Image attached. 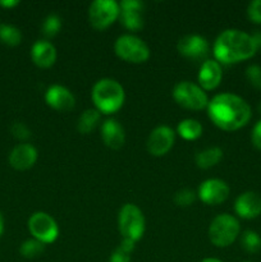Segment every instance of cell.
Wrapping results in <instances>:
<instances>
[{
    "label": "cell",
    "mask_w": 261,
    "mask_h": 262,
    "mask_svg": "<svg viewBox=\"0 0 261 262\" xmlns=\"http://www.w3.org/2000/svg\"><path fill=\"white\" fill-rule=\"evenodd\" d=\"M207 115L210 120L225 132L241 129L250 122L252 110L248 102L232 92L217 94L209 100Z\"/></svg>",
    "instance_id": "cell-1"
},
{
    "label": "cell",
    "mask_w": 261,
    "mask_h": 262,
    "mask_svg": "<svg viewBox=\"0 0 261 262\" xmlns=\"http://www.w3.org/2000/svg\"><path fill=\"white\" fill-rule=\"evenodd\" d=\"M256 53L257 51L251 35L235 28L223 31L212 46L214 59L222 66H230L247 60Z\"/></svg>",
    "instance_id": "cell-2"
},
{
    "label": "cell",
    "mask_w": 261,
    "mask_h": 262,
    "mask_svg": "<svg viewBox=\"0 0 261 262\" xmlns=\"http://www.w3.org/2000/svg\"><path fill=\"white\" fill-rule=\"evenodd\" d=\"M91 99L95 109L100 114L110 115L122 109L125 100V92L122 84L114 78H101L94 84Z\"/></svg>",
    "instance_id": "cell-3"
},
{
    "label": "cell",
    "mask_w": 261,
    "mask_h": 262,
    "mask_svg": "<svg viewBox=\"0 0 261 262\" xmlns=\"http://www.w3.org/2000/svg\"><path fill=\"white\" fill-rule=\"evenodd\" d=\"M241 232L240 222L233 215L227 214H219L212 219L210 223L209 230V239L215 247L217 248H225L229 247L230 245L235 242Z\"/></svg>",
    "instance_id": "cell-4"
},
{
    "label": "cell",
    "mask_w": 261,
    "mask_h": 262,
    "mask_svg": "<svg viewBox=\"0 0 261 262\" xmlns=\"http://www.w3.org/2000/svg\"><path fill=\"white\" fill-rule=\"evenodd\" d=\"M118 228L123 239L137 243L145 234L146 220L137 205L124 204L118 214Z\"/></svg>",
    "instance_id": "cell-5"
},
{
    "label": "cell",
    "mask_w": 261,
    "mask_h": 262,
    "mask_svg": "<svg viewBox=\"0 0 261 262\" xmlns=\"http://www.w3.org/2000/svg\"><path fill=\"white\" fill-rule=\"evenodd\" d=\"M114 53L122 60L132 64H142L150 58V48L142 38L135 35H122L115 40Z\"/></svg>",
    "instance_id": "cell-6"
},
{
    "label": "cell",
    "mask_w": 261,
    "mask_h": 262,
    "mask_svg": "<svg viewBox=\"0 0 261 262\" xmlns=\"http://www.w3.org/2000/svg\"><path fill=\"white\" fill-rule=\"evenodd\" d=\"M171 95H173L174 101L187 110L199 112V110L206 109L209 105L206 91H204L199 84L191 81L178 82L173 87Z\"/></svg>",
    "instance_id": "cell-7"
},
{
    "label": "cell",
    "mask_w": 261,
    "mask_h": 262,
    "mask_svg": "<svg viewBox=\"0 0 261 262\" xmlns=\"http://www.w3.org/2000/svg\"><path fill=\"white\" fill-rule=\"evenodd\" d=\"M119 3L115 0H95L89 7V22L95 30L104 31L119 18Z\"/></svg>",
    "instance_id": "cell-8"
},
{
    "label": "cell",
    "mask_w": 261,
    "mask_h": 262,
    "mask_svg": "<svg viewBox=\"0 0 261 262\" xmlns=\"http://www.w3.org/2000/svg\"><path fill=\"white\" fill-rule=\"evenodd\" d=\"M28 230L32 238L37 239L44 245H51L59 237V227L55 219L48 212H33L27 222Z\"/></svg>",
    "instance_id": "cell-9"
},
{
    "label": "cell",
    "mask_w": 261,
    "mask_h": 262,
    "mask_svg": "<svg viewBox=\"0 0 261 262\" xmlns=\"http://www.w3.org/2000/svg\"><path fill=\"white\" fill-rule=\"evenodd\" d=\"M176 142V132L169 125H158L148 135L146 148L148 154L156 158L166 155Z\"/></svg>",
    "instance_id": "cell-10"
},
{
    "label": "cell",
    "mask_w": 261,
    "mask_h": 262,
    "mask_svg": "<svg viewBox=\"0 0 261 262\" xmlns=\"http://www.w3.org/2000/svg\"><path fill=\"white\" fill-rule=\"evenodd\" d=\"M230 188L223 179L210 178L202 182L197 189V197L207 206H216L227 201Z\"/></svg>",
    "instance_id": "cell-11"
},
{
    "label": "cell",
    "mask_w": 261,
    "mask_h": 262,
    "mask_svg": "<svg viewBox=\"0 0 261 262\" xmlns=\"http://www.w3.org/2000/svg\"><path fill=\"white\" fill-rule=\"evenodd\" d=\"M143 4L140 0H122L119 3L120 13L119 22L125 30L130 32H137L142 30L145 20H143Z\"/></svg>",
    "instance_id": "cell-12"
},
{
    "label": "cell",
    "mask_w": 261,
    "mask_h": 262,
    "mask_svg": "<svg viewBox=\"0 0 261 262\" xmlns=\"http://www.w3.org/2000/svg\"><path fill=\"white\" fill-rule=\"evenodd\" d=\"M177 50L182 56L191 60H202L210 50L209 41L200 35H186L179 38Z\"/></svg>",
    "instance_id": "cell-13"
},
{
    "label": "cell",
    "mask_w": 261,
    "mask_h": 262,
    "mask_svg": "<svg viewBox=\"0 0 261 262\" xmlns=\"http://www.w3.org/2000/svg\"><path fill=\"white\" fill-rule=\"evenodd\" d=\"M45 102L51 107L60 113L71 112L76 106V97L72 91L61 84H51L45 91Z\"/></svg>",
    "instance_id": "cell-14"
},
{
    "label": "cell",
    "mask_w": 261,
    "mask_h": 262,
    "mask_svg": "<svg viewBox=\"0 0 261 262\" xmlns=\"http://www.w3.org/2000/svg\"><path fill=\"white\" fill-rule=\"evenodd\" d=\"M37 158L38 152L35 146L31 145V143H19V145L14 146L13 150L10 151L8 161L13 169L25 171L35 165Z\"/></svg>",
    "instance_id": "cell-15"
},
{
    "label": "cell",
    "mask_w": 261,
    "mask_h": 262,
    "mask_svg": "<svg viewBox=\"0 0 261 262\" xmlns=\"http://www.w3.org/2000/svg\"><path fill=\"white\" fill-rule=\"evenodd\" d=\"M223 79L222 64L217 63L215 59H205L197 74L199 86L204 91H212L220 84Z\"/></svg>",
    "instance_id": "cell-16"
},
{
    "label": "cell",
    "mask_w": 261,
    "mask_h": 262,
    "mask_svg": "<svg viewBox=\"0 0 261 262\" xmlns=\"http://www.w3.org/2000/svg\"><path fill=\"white\" fill-rule=\"evenodd\" d=\"M234 211L240 217L246 220L256 219L261 215V194L247 191L235 199Z\"/></svg>",
    "instance_id": "cell-17"
},
{
    "label": "cell",
    "mask_w": 261,
    "mask_h": 262,
    "mask_svg": "<svg viewBox=\"0 0 261 262\" xmlns=\"http://www.w3.org/2000/svg\"><path fill=\"white\" fill-rule=\"evenodd\" d=\"M102 142L112 150H119L125 142V132L123 125L114 118L105 120L100 127Z\"/></svg>",
    "instance_id": "cell-18"
},
{
    "label": "cell",
    "mask_w": 261,
    "mask_h": 262,
    "mask_svg": "<svg viewBox=\"0 0 261 262\" xmlns=\"http://www.w3.org/2000/svg\"><path fill=\"white\" fill-rule=\"evenodd\" d=\"M56 49L50 41L37 40L31 48V59L38 68H50L56 61Z\"/></svg>",
    "instance_id": "cell-19"
},
{
    "label": "cell",
    "mask_w": 261,
    "mask_h": 262,
    "mask_svg": "<svg viewBox=\"0 0 261 262\" xmlns=\"http://www.w3.org/2000/svg\"><path fill=\"white\" fill-rule=\"evenodd\" d=\"M223 156H224V152L222 148L217 146H212V147L205 148V150L197 152L194 161L200 169H210L217 165L222 161Z\"/></svg>",
    "instance_id": "cell-20"
},
{
    "label": "cell",
    "mask_w": 261,
    "mask_h": 262,
    "mask_svg": "<svg viewBox=\"0 0 261 262\" xmlns=\"http://www.w3.org/2000/svg\"><path fill=\"white\" fill-rule=\"evenodd\" d=\"M204 132L202 124L196 119L187 118V119L181 120L177 125V133L179 137H182L186 141H194L200 138Z\"/></svg>",
    "instance_id": "cell-21"
},
{
    "label": "cell",
    "mask_w": 261,
    "mask_h": 262,
    "mask_svg": "<svg viewBox=\"0 0 261 262\" xmlns=\"http://www.w3.org/2000/svg\"><path fill=\"white\" fill-rule=\"evenodd\" d=\"M101 114L96 109H86L78 118L77 122V130L81 135H90L94 132L95 128L100 124Z\"/></svg>",
    "instance_id": "cell-22"
},
{
    "label": "cell",
    "mask_w": 261,
    "mask_h": 262,
    "mask_svg": "<svg viewBox=\"0 0 261 262\" xmlns=\"http://www.w3.org/2000/svg\"><path fill=\"white\" fill-rule=\"evenodd\" d=\"M0 42L7 46H18L22 42V32L15 26L0 23Z\"/></svg>",
    "instance_id": "cell-23"
},
{
    "label": "cell",
    "mask_w": 261,
    "mask_h": 262,
    "mask_svg": "<svg viewBox=\"0 0 261 262\" xmlns=\"http://www.w3.org/2000/svg\"><path fill=\"white\" fill-rule=\"evenodd\" d=\"M44 251H45V245L38 242V241L35 239V238L26 239L19 247L20 256L25 258H28V260L40 257V256L44 253Z\"/></svg>",
    "instance_id": "cell-24"
},
{
    "label": "cell",
    "mask_w": 261,
    "mask_h": 262,
    "mask_svg": "<svg viewBox=\"0 0 261 262\" xmlns=\"http://www.w3.org/2000/svg\"><path fill=\"white\" fill-rule=\"evenodd\" d=\"M241 246L247 253H257L261 250V237L255 230H245L241 235Z\"/></svg>",
    "instance_id": "cell-25"
},
{
    "label": "cell",
    "mask_w": 261,
    "mask_h": 262,
    "mask_svg": "<svg viewBox=\"0 0 261 262\" xmlns=\"http://www.w3.org/2000/svg\"><path fill=\"white\" fill-rule=\"evenodd\" d=\"M42 33L45 37L51 38L58 35L61 30V19L56 14H49L42 22Z\"/></svg>",
    "instance_id": "cell-26"
},
{
    "label": "cell",
    "mask_w": 261,
    "mask_h": 262,
    "mask_svg": "<svg viewBox=\"0 0 261 262\" xmlns=\"http://www.w3.org/2000/svg\"><path fill=\"white\" fill-rule=\"evenodd\" d=\"M197 193L193 191V189L189 188H182L179 189L178 192H176L174 194V204L179 207H188L196 201Z\"/></svg>",
    "instance_id": "cell-27"
},
{
    "label": "cell",
    "mask_w": 261,
    "mask_h": 262,
    "mask_svg": "<svg viewBox=\"0 0 261 262\" xmlns=\"http://www.w3.org/2000/svg\"><path fill=\"white\" fill-rule=\"evenodd\" d=\"M246 78L253 89L261 90V67L257 64L248 66L246 68Z\"/></svg>",
    "instance_id": "cell-28"
},
{
    "label": "cell",
    "mask_w": 261,
    "mask_h": 262,
    "mask_svg": "<svg viewBox=\"0 0 261 262\" xmlns=\"http://www.w3.org/2000/svg\"><path fill=\"white\" fill-rule=\"evenodd\" d=\"M248 19L256 25H261V0H252L247 7Z\"/></svg>",
    "instance_id": "cell-29"
},
{
    "label": "cell",
    "mask_w": 261,
    "mask_h": 262,
    "mask_svg": "<svg viewBox=\"0 0 261 262\" xmlns=\"http://www.w3.org/2000/svg\"><path fill=\"white\" fill-rule=\"evenodd\" d=\"M10 132H12L13 137H15L17 140H20V141H26L31 137V130L28 129L27 125L19 122L14 123V124L12 125Z\"/></svg>",
    "instance_id": "cell-30"
},
{
    "label": "cell",
    "mask_w": 261,
    "mask_h": 262,
    "mask_svg": "<svg viewBox=\"0 0 261 262\" xmlns=\"http://www.w3.org/2000/svg\"><path fill=\"white\" fill-rule=\"evenodd\" d=\"M130 255L132 253L127 252V251L123 250L120 246H118L113 253L110 255L109 262H130Z\"/></svg>",
    "instance_id": "cell-31"
},
{
    "label": "cell",
    "mask_w": 261,
    "mask_h": 262,
    "mask_svg": "<svg viewBox=\"0 0 261 262\" xmlns=\"http://www.w3.org/2000/svg\"><path fill=\"white\" fill-rule=\"evenodd\" d=\"M251 142L257 150L261 151V119L253 125L252 132H251Z\"/></svg>",
    "instance_id": "cell-32"
},
{
    "label": "cell",
    "mask_w": 261,
    "mask_h": 262,
    "mask_svg": "<svg viewBox=\"0 0 261 262\" xmlns=\"http://www.w3.org/2000/svg\"><path fill=\"white\" fill-rule=\"evenodd\" d=\"M251 37H252L253 43H255L256 51H261V31H255L251 35Z\"/></svg>",
    "instance_id": "cell-33"
},
{
    "label": "cell",
    "mask_w": 261,
    "mask_h": 262,
    "mask_svg": "<svg viewBox=\"0 0 261 262\" xmlns=\"http://www.w3.org/2000/svg\"><path fill=\"white\" fill-rule=\"evenodd\" d=\"M19 4L18 0H0V7L5 8V9H10V8H14Z\"/></svg>",
    "instance_id": "cell-34"
},
{
    "label": "cell",
    "mask_w": 261,
    "mask_h": 262,
    "mask_svg": "<svg viewBox=\"0 0 261 262\" xmlns=\"http://www.w3.org/2000/svg\"><path fill=\"white\" fill-rule=\"evenodd\" d=\"M4 228H5L4 216H3V214H2V212H0V237H2L3 233H4Z\"/></svg>",
    "instance_id": "cell-35"
},
{
    "label": "cell",
    "mask_w": 261,
    "mask_h": 262,
    "mask_svg": "<svg viewBox=\"0 0 261 262\" xmlns=\"http://www.w3.org/2000/svg\"><path fill=\"white\" fill-rule=\"evenodd\" d=\"M200 262H223L219 258H215V257H206V258H202Z\"/></svg>",
    "instance_id": "cell-36"
},
{
    "label": "cell",
    "mask_w": 261,
    "mask_h": 262,
    "mask_svg": "<svg viewBox=\"0 0 261 262\" xmlns=\"http://www.w3.org/2000/svg\"><path fill=\"white\" fill-rule=\"evenodd\" d=\"M243 262H251V261H243Z\"/></svg>",
    "instance_id": "cell-37"
}]
</instances>
